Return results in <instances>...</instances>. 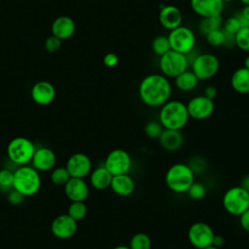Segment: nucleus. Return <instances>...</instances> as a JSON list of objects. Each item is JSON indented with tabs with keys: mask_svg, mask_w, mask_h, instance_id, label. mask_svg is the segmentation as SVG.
Segmentation results:
<instances>
[{
	"mask_svg": "<svg viewBox=\"0 0 249 249\" xmlns=\"http://www.w3.org/2000/svg\"><path fill=\"white\" fill-rule=\"evenodd\" d=\"M164 128L158 121H149L144 126L145 134L152 139H159Z\"/></svg>",
	"mask_w": 249,
	"mask_h": 249,
	"instance_id": "72a5a7b5",
	"label": "nucleus"
},
{
	"mask_svg": "<svg viewBox=\"0 0 249 249\" xmlns=\"http://www.w3.org/2000/svg\"><path fill=\"white\" fill-rule=\"evenodd\" d=\"M65 167L71 177L85 179L92 170V163L88 155L78 152L68 158Z\"/></svg>",
	"mask_w": 249,
	"mask_h": 249,
	"instance_id": "ddd939ff",
	"label": "nucleus"
},
{
	"mask_svg": "<svg viewBox=\"0 0 249 249\" xmlns=\"http://www.w3.org/2000/svg\"><path fill=\"white\" fill-rule=\"evenodd\" d=\"M24 198H25V196L21 193H19L18 191L15 190V189H11L8 192V200L12 205L17 206V205L21 204L24 201Z\"/></svg>",
	"mask_w": 249,
	"mask_h": 249,
	"instance_id": "4c0bfd02",
	"label": "nucleus"
},
{
	"mask_svg": "<svg viewBox=\"0 0 249 249\" xmlns=\"http://www.w3.org/2000/svg\"><path fill=\"white\" fill-rule=\"evenodd\" d=\"M112 249H130V248L128 247V245H117Z\"/></svg>",
	"mask_w": 249,
	"mask_h": 249,
	"instance_id": "49530a36",
	"label": "nucleus"
},
{
	"mask_svg": "<svg viewBox=\"0 0 249 249\" xmlns=\"http://www.w3.org/2000/svg\"><path fill=\"white\" fill-rule=\"evenodd\" d=\"M160 145L167 152H175L179 150L184 142L181 130L163 129L159 137Z\"/></svg>",
	"mask_w": 249,
	"mask_h": 249,
	"instance_id": "4be33fe9",
	"label": "nucleus"
},
{
	"mask_svg": "<svg viewBox=\"0 0 249 249\" xmlns=\"http://www.w3.org/2000/svg\"><path fill=\"white\" fill-rule=\"evenodd\" d=\"M231 85L233 90L238 93H249V69L245 67L237 68L231 75Z\"/></svg>",
	"mask_w": 249,
	"mask_h": 249,
	"instance_id": "b1692460",
	"label": "nucleus"
},
{
	"mask_svg": "<svg viewBox=\"0 0 249 249\" xmlns=\"http://www.w3.org/2000/svg\"><path fill=\"white\" fill-rule=\"evenodd\" d=\"M14 182V171L8 168L0 170V189L3 191H10L13 189Z\"/></svg>",
	"mask_w": 249,
	"mask_h": 249,
	"instance_id": "f704fd0d",
	"label": "nucleus"
},
{
	"mask_svg": "<svg viewBox=\"0 0 249 249\" xmlns=\"http://www.w3.org/2000/svg\"><path fill=\"white\" fill-rule=\"evenodd\" d=\"M164 180L171 192L185 194L195 181V172L189 164L177 162L168 167Z\"/></svg>",
	"mask_w": 249,
	"mask_h": 249,
	"instance_id": "7ed1b4c3",
	"label": "nucleus"
},
{
	"mask_svg": "<svg viewBox=\"0 0 249 249\" xmlns=\"http://www.w3.org/2000/svg\"><path fill=\"white\" fill-rule=\"evenodd\" d=\"M189 59L187 54L169 50L160 56V69L165 77L175 78L185 70H187Z\"/></svg>",
	"mask_w": 249,
	"mask_h": 249,
	"instance_id": "0eeeda50",
	"label": "nucleus"
},
{
	"mask_svg": "<svg viewBox=\"0 0 249 249\" xmlns=\"http://www.w3.org/2000/svg\"><path fill=\"white\" fill-rule=\"evenodd\" d=\"M202 249H220V248H218V247H215L214 245H210V246H207V247H205V248H202Z\"/></svg>",
	"mask_w": 249,
	"mask_h": 249,
	"instance_id": "de8ad7c7",
	"label": "nucleus"
},
{
	"mask_svg": "<svg viewBox=\"0 0 249 249\" xmlns=\"http://www.w3.org/2000/svg\"><path fill=\"white\" fill-rule=\"evenodd\" d=\"M41 185L40 173L33 166L21 165L14 171L13 189L21 193L25 197L36 195L40 191Z\"/></svg>",
	"mask_w": 249,
	"mask_h": 249,
	"instance_id": "20e7f679",
	"label": "nucleus"
},
{
	"mask_svg": "<svg viewBox=\"0 0 249 249\" xmlns=\"http://www.w3.org/2000/svg\"><path fill=\"white\" fill-rule=\"evenodd\" d=\"M242 27L239 18L236 17H231L229 18H227L224 22V32L226 34H231V35H234L239 28Z\"/></svg>",
	"mask_w": 249,
	"mask_h": 249,
	"instance_id": "c9c22d12",
	"label": "nucleus"
},
{
	"mask_svg": "<svg viewBox=\"0 0 249 249\" xmlns=\"http://www.w3.org/2000/svg\"><path fill=\"white\" fill-rule=\"evenodd\" d=\"M220 68L219 59L212 53L197 54L192 62V71L199 81L214 77Z\"/></svg>",
	"mask_w": 249,
	"mask_h": 249,
	"instance_id": "1a4fd4ad",
	"label": "nucleus"
},
{
	"mask_svg": "<svg viewBox=\"0 0 249 249\" xmlns=\"http://www.w3.org/2000/svg\"><path fill=\"white\" fill-rule=\"evenodd\" d=\"M243 5H249V0H240Z\"/></svg>",
	"mask_w": 249,
	"mask_h": 249,
	"instance_id": "09e8293b",
	"label": "nucleus"
},
{
	"mask_svg": "<svg viewBox=\"0 0 249 249\" xmlns=\"http://www.w3.org/2000/svg\"><path fill=\"white\" fill-rule=\"evenodd\" d=\"M190 3L193 11L202 18L220 16L224 8L222 0H191Z\"/></svg>",
	"mask_w": 249,
	"mask_h": 249,
	"instance_id": "a211bd4d",
	"label": "nucleus"
},
{
	"mask_svg": "<svg viewBox=\"0 0 249 249\" xmlns=\"http://www.w3.org/2000/svg\"><path fill=\"white\" fill-rule=\"evenodd\" d=\"M239 186L242 187L244 190H246L249 193V174H246L242 177Z\"/></svg>",
	"mask_w": 249,
	"mask_h": 249,
	"instance_id": "37998d69",
	"label": "nucleus"
},
{
	"mask_svg": "<svg viewBox=\"0 0 249 249\" xmlns=\"http://www.w3.org/2000/svg\"><path fill=\"white\" fill-rule=\"evenodd\" d=\"M239 217V224L241 226V228L249 232V208L246 209L241 215L238 216Z\"/></svg>",
	"mask_w": 249,
	"mask_h": 249,
	"instance_id": "ea45409f",
	"label": "nucleus"
},
{
	"mask_svg": "<svg viewBox=\"0 0 249 249\" xmlns=\"http://www.w3.org/2000/svg\"><path fill=\"white\" fill-rule=\"evenodd\" d=\"M222 1L225 3V2H231V1H233V0H222Z\"/></svg>",
	"mask_w": 249,
	"mask_h": 249,
	"instance_id": "8fccbe9b",
	"label": "nucleus"
},
{
	"mask_svg": "<svg viewBox=\"0 0 249 249\" xmlns=\"http://www.w3.org/2000/svg\"><path fill=\"white\" fill-rule=\"evenodd\" d=\"M113 175L106 169L104 165L98 166L89 173V184L95 190H105L110 188Z\"/></svg>",
	"mask_w": 249,
	"mask_h": 249,
	"instance_id": "5701e85b",
	"label": "nucleus"
},
{
	"mask_svg": "<svg viewBox=\"0 0 249 249\" xmlns=\"http://www.w3.org/2000/svg\"><path fill=\"white\" fill-rule=\"evenodd\" d=\"M222 203L229 214L238 217L249 208V193L240 186H233L225 192Z\"/></svg>",
	"mask_w": 249,
	"mask_h": 249,
	"instance_id": "423d86ee",
	"label": "nucleus"
},
{
	"mask_svg": "<svg viewBox=\"0 0 249 249\" xmlns=\"http://www.w3.org/2000/svg\"><path fill=\"white\" fill-rule=\"evenodd\" d=\"M175 86L182 91H190L196 88L199 80L191 70H185L175 78Z\"/></svg>",
	"mask_w": 249,
	"mask_h": 249,
	"instance_id": "393cba45",
	"label": "nucleus"
},
{
	"mask_svg": "<svg viewBox=\"0 0 249 249\" xmlns=\"http://www.w3.org/2000/svg\"><path fill=\"white\" fill-rule=\"evenodd\" d=\"M186 106L189 117L197 121L208 119L214 113L215 109L214 100L207 98L203 94L194 96L189 100Z\"/></svg>",
	"mask_w": 249,
	"mask_h": 249,
	"instance_id": "f8f14e48",
	"label": "nucleus"
},
{
	"mask_svg": "<svg viewBox=\"0 0 249 249\" xmlns=\"http://www.w3.org/2000/svg\"><path fill=\"white\" fill-rule=\"evenodd\" d=\"M56 163L54 152L48 147H39L35 149L31 160V166L39 172L52 170Z\"/></svg>",
	"mask_w": 249,
	"mask_h": 249,
	"instance_id": "2eb2a0df",
	"label": "nucleus"
},
{
	"mask_svg": "<svg viewBox=\"0 0 249 249\" xmlns=\"http://www.w3.org/2000/svg\"><path fill=\"white\" fill-rule=\"evenodd\" d=\"M34 143L25 136H17L13 138L7 146V156L9 160L18 165H26L31 162L35 152Z\"/></svg>",
	"mask_w": 249,
	"mask_h": 249,
	"instance_id": "39448f33",
	"label": "nucleus"
},
{
	"mask_svg": "<svg viewBox=\"0 0 249 249\" xmlns=\"http://www.w3.org/2000/svg\"><path fill=\"white\" fill-rule=\"evenodd\" d=\"M171 85L164 75L150 74L142 79L138 88L140 100L148 107L158 108L169 100Z\"/></svg>",
	"mask_w": 249,
	"mask_h": 249,
	"instance_id": "f257e3e1",
	"label": "nucleus"
},
{
	"mask_svg": "<svg viewBox=\"0 0 249 249\" xmlns=\"http://www.w3.org/2000/svg\"><path fill=\"white\" fill-rule=\"evenodd\" d=\"M78 222L67 213L56 216L51 224L52 233L59 239L71 238L77 231Z\"/></svg>",
	"mask_w": 249,
	"mask_h": 249,
	"instance_id": "4468645a",
	"label": "nucleus"
},
{
	"mask_svg": "<svg viewBox=\"0 0 249 249\" xmlns=\"http://www.w3.org/2000/svg\"><path fill=\"white\" fill-rule=\"evenodd\" d=\"M207 43L212 47H219L225 43L226 33L221 28L214 29L205 35Z\"/></svg>",
	"mask_w": 249,
	"mask_h": 249,
	"instance_id": "473e14b6",
	"label": "nucleus"
},
{
	"mask_svg": "<svg viewBox=\"0 0 249 249\" xmlns=\"http://www.w3.org/2000/svg\"><path fill=\"white\" fill-rule=\"evenodd\" d=\"M159 19L165 29L172 30L181 25L182 13L176 6L166 5L160 8Z\"/></svg>",
	"mask_w": 249,
	"mask_h": 249,
	"instance_id": "412c9836",
	"label": "nucleus"
},
{
	"mask_svg": "<svg viewBox=\"0 0 249 249\" xmlns=\"http://www.w3.org/2000/svg\"><path fill=\"white\" fill-rule=\"evenodd\" d=\"M206 193H207V189H206L204 184H202L201 182L194 181V183L188 189L186 194L193 200H200L206 196Z\"/></svg>",
	"mask_w": 249,
	"mask_h": 249,
	"instance_id": "2f4dec72",
	"label": "nucleus"
},
{
	"mask_svg": "<svg viewBox=\"0 0 249 249\" xmlns=\"http://www.w3.org/2000/svg\"><path fill=\"white\" fill-rule=\"evenodd\" d=\"M51 171V182L56 186L63 187L71 177L65 166L53 167Z\"/></svg>",
	"mask_w": 249,
	"mask_h": 249,
	"instance_id": "cd10ccee",
	"label": "nucleus"
},
{
	"mask_svg": "<svg viewBox=\"0 0 249 249\" xmlns=\"http://www.w3.org/2000/svg\"><path fill=\"white\" fill-rule=\"evenodd\" d=\"M128 247L130 249H151L152 240L151 237L145 232H136L132 235L129 241Z\"/></svg>",
	"mask_w": 249,
	"mask_h": 249,
	"instance_id": "a878e982",
	"label": "nucleus"
},
{
	"mask_svg": "<svg viewBox=\"0 0 249 249\" xmlns=\"http://www.w3.org/2000/svg\"><path fill=\"white\" fill-rule=\"evenodd\" d=\"M171 50L188 54L191 53L196 44V36L194 32L186 26H178L170 30L167 36Z\"/></svg>",
	"mask_w": 249,
	"mask_h": 249,
	"instance_id": "6e6552de",
	"label": "nucleus"
},
{
	"mask_svg": "<svg viewBox=\"0 0 249 249\" xmlns=\"http://www.w3.org/2000/svg\"><path fill=\"white\" fill-rule=\"evenodd\" d=\"M243 67H245V68L249 69V55L245 57V59H244V62H243Z\"/></svg>",
	"mask_w": 249,
	"mask_h": 249,
	"instance_id": "a18cd8bd",
	"label": "nucleus"
},
{
	"mask_svg": "<svg viewBox=\"0 0 249 249\" xmlns=\"http://www.w3.org/2000/svg\"><path fill=\"white\" fill-rule=\"evenodd\" d=\"M51 30L52 35L59 38L62 41L73 36L76 30V24L70 17L60 16L53 21Z\"/></svg>",
	"mask_w": 249,
	"mask_h": 249,
	"instance_id": "6ab92c4d",
	"label": "nucleus"
},
{
	"mask_svg": "<svg viewBox=\"0 0 249 249\" xmlns=\"http://www.w3.org/2000/svg\"><path fill=\"white\" fill-rule=\"evenodd\" d=\"M114 176L128 173L132 165V160L127 151L124 149H114L108 153L103 164Z\"/></svg>",
	"mask_w": 249,
	"mask_h": 249,
	"instance_id": "9d476101",
	"label": "nucleus"
},
{
	"mask_svg": "<svg viewBox=\"0 0 249 249\" xmlns=\"http://www.w3.org/2000/svg\"><path fill=\"white\" fill-rule=\"evenodd\" d=\"M135 182L128 173L114 175L111 180L110 189L120 196H129L135 191Z\"/></svg>",
	"mask_w": 249,
	"mask_h": 249,
	"instance_id": "aec40b11",
	"label": "nucleus"
},
{
	"mask_svg": "<svg viewBox=\"0 0 249 249\" xmlns=\"http://www.w3.org/2000/svg\"><path fill=\"white\" fill-rule=\"evenodd\" d=\"M239 16L249 22V5H244L241 12L239 13Z\"/></svg>",
	"mask_w": 249,
	"mask_h": 249,
	"instance_id": "c03bdc74",
	"label": "nucleus"
},
{
	"mask_svg": "<svg viewBox=\"0 0 249 249\" xmlns=\"http://www.w3.org/2000/svg\"><path fill=\"white\" fill-rule=\"evenodd\" d=\"M233 40L238 49L249 52V26H242L233 35Z\"/></svg>",
	"mask_w": 249,
	"mask_h": 249,
	"instance_id": "c85d7f7f",
	"label": "nucleus"
},
{
	"mask_svg": "<svg viewBox=\"0 0 249 249\" xmlns=\"http://www.w3.org/2000/svg\"><path fill=\"white\" fill-rule=\"evenodd\" d=\"M119 62V57L114 53H109L103 57V63L107 67H115Z\"/></svg>",
	"mask_w": 249,
	"mask_h": 249,
	"instance_id": "58836bf2",
	"label": "nucleus"
},
{
	"mask_svg": "<svg viewBox=\"0 0 249 249\" xmlns=\"http://www.w3.org/2000/svg\"><path fill=\"white\" fill-rule=\"evenodd\" d=\"M87 213L88 206L85 201H71L67 209V214L77 222L83 220L87 216Z\"/></svg>",
	"mask_w": 249,
	"mask_h": 249,
	"instance_id": "bb28decb",
	"label": "nucleus"
},
{
	"mask_svg": "<svg viewBox=\"0 0 249 249\" xmlns=\"http://www.w3.org/2000/svg\"><path fill=\"white\" fill-rule=\"evenodd\" d=\"M30 94L36 104L45 106L54 100L56 92L53 84L47 81H39L33 85Z\"/></svg>",
	"mask_w": 249,
	"mask_h": 249,
	"instance_id": "dca6fc26",
	"label": "nucleus"
},
{
	"mask_svg": "<svg viewBox=\"0 0 249 249\" xmlns=\"http://www.w3.org/2000/svg\"><path fill=\"white\" fill-rule=\"evenodd\" d=\"M214 235L213 229L204 222L193 223L187 233L189 242L196 249H202L212 245Z\"/></svg>",
	"mask_w": 249,
	"mask_h": 249,
	"instance_id": "9b49d317",
	"label": "nucleus"
},
{
	"mask_svg": "<svg viewBox=\"0 0 249 249\" xmlns=\"http://www.w3.org/2000/svg\"><path fill=\"white\" fill-rule=\"evenodd\" d=\"M221 23H222V17L216 16L212 18H203L200 24H199V30L202 34L206 35L208 32L221 28Z\"/></svg>",
	"mask_w": 249,
	"mask_h": 249,
	"instance_id": "7c9ffc66",
	"label": "nucleus"
},
{
	"mask_svg": "<svg viewBox=\"0 0 249 249\" xmlns=\"http://www.w3.org/2000/svg\"><path fill=\"white\" fill-rule=\"evenodd\" d=\"M63 188L70 201H85L89 194V185L83 178L70 177Z\"/></svg>",
	"mask_w": 249,
	"mask_h": 249,
	"instance_id": "f3484780",
	"label": "nucleus"
},
{
	"mask_svg": "<svg viewBox=\"0 0 249 249\" xmlns=\"http://www.w3.org/2000/svg\"><path fill=\"white\" fill-rule=\"evenodd\" d=\"M60 47H61V40L53 35H51L45 41V49L49 53H55L60 49Z\"/></svg>",
	"mask_w": 249,
	"mask_h": 249,
	"instance_id": "e433bc0d",
	"label": "nucleus"
},
{
	"mask_svg": "<svg viewBox=\"0 0 249 249\" xmlns=\"http://www.w3.org/2000/svg\"><path fill=\"white\" fill-rule=\"evenodd\" d=\"M203 95L206 96L207 98L211 99V100H214L217 96V89L215 87L213 86H208L204 89L203 90Z\"/></svg>",
	"mask_w": 249,
	"mask_h": 249,
	"instance_id": "a19ab883",
	"label": "nucleus"
},
{
	"mask_svg": "<svg viewBox=\"0 0 249 249\" xmlns=\"http://www.w3.org/2000/svg\"><path fill=\"white\" fill-rule=\"evenodd\" d=\"M224 242H225L224 237H223L221 234H216V233H215V235H214V237H213L212 245H214L215 247L220 248V247H222V246L224 245Z\"/></svg>",
	"mask_w": 249,
	"mask_h": 249,
	"instance_id": "79ce46f5",
	"label": "nucleus"
},
{
	"mask_svg": "<svg viewBox=\"0 0 249 249\" xmlns=\"http://www.w3.org/2000/svg\"><path fill=\"white\" fill-rule=\"evenodd\" d=\"M189 119L187 106L180 100H168L160 106L159 122L164 129L181 130Z\"/></svg>",
	"mask_w": 249,
	"mask_h": 249,
	"instance_id": "f03ea898",
	"label": "nucleus"
},
{
	"mask_svg": "<svg viewBox=\"0 0 249 249\" xmlns=\"http://www.w3.org/2000/svg\"><path fill=\"white\" fill-rule=\"evenodd\" d=\"M152 50L159 56H161L166 52L171 50L168 37L163 36V35H160V36L155 37L152 41Z\"/></svg>",
	"mask_w": 249,
	"mask_h": 249,
	"instance_id": "c756f323",
	"label": "nucleus"
}]
</instances>
